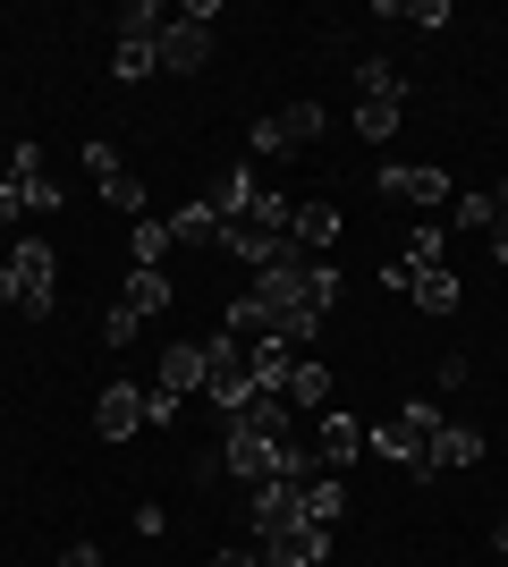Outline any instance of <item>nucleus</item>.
<instances>
[{"instance_id": "obj_1", "label": "nucleus", "mask_w": 508, "mask_h": 567, "mask_svg": "<svg viewBox=\"0 0 508 567\" xmlns=\"http://www.w3.org/2000/svg\"><path fill=\"white\" fill-rule=\"evenodd\" d=\"M449 424V415H440V399H407L398 406V415H390V424H364V450H382V457H398V466H424V450H433V432Z\"/></svg>"}, {"instance_id": "obj_2", "label": "nucleus", "mask_w": 508, "mask_h": 567, "mask_svg": "<svg viewBox=\"0 0 508 567\" xmlns=\"http://www.w3.org/2000/svg\"><path fill=\"white\" fill-rule=\"evenodd\" d=\"M246 517H255V543H271V534L305 525V492H297L289 474H271V483H255V492H246Z\"/></svg>"}, {"instance_id": "obj_3", "label": "nucleus", "mask_w": 508, "mask_h": 567, "mask_svg": "<svg viewBox=\"0 0 508 567\" xmlns=\"http://www.w3.org/2000/svg\"><path fill=\"white\" fill-rule=\"evenodd\" d=\"M9 271H18V313H34V322H51V246L43 237H18V255H9Z\"/></svg>"}, {"instance_id": "obj_4", "label": "nucleus", "mask_w": 508, "mask_h": 567, "mask_svg": "<svg viewBox=\"0 0 508 567\" xmlns=\"http://www.w3.org/2000/svg\"><path fill=\"white\" fill-rule=\"evenodd\" d=\"M484 432L475 424H440L433 432V450H424V466H415V483H433V474H466V466H484Z\"/></svg>"}, {"instance_id": "obj_5", "label": "nucleus", "mask_w": 508, "mask_h": 567, "mask_svg": "<svg viewBox=\"0 0 508 567\" xmlns=\"http://www.w3.org/2000/svg\"><path fill=\"white\" fill-rule=\"evenodd\" d=\"M382 195H398V204H415V213H433V204H449V169H433V162H382Z\"/></svg>"}, {"instance_id": "obj_6", "label": "nucleus", "mask_w": 508, "mask_h": 567, "mask_svg": "<svg viewBox=\"0 0 508 567\" xmlns=\"http://www.w3.org/2000/svg\"><path fill=\"white\" fill-rule=\"evenodd\" d=\"M255 559L263 567H331V525H289V534H271Z\"/></svg>"}, {"instance_id": "obj_7", "label": "nucleus", "mask_w": 508, "mask_h": 567, "mask_svg": "<svg viewBox=\"0 0 508 567\" xmlns=\"http://www.w3.org/2000/svg\"><path fill=\"white\" fill-rule=\"evenodd\" d=\"M94 432L102 441H136V432H145V390H136V381H111L94 399Z\"/></svg>"}, {"instance_id": "obj_8", "label": "nucleus", "mask_w": 508, "mask_h": 567, "mask_svg": "<svg viewBox=\"0 0 508 567\" xmlns=\"http://www.w3.org/2000/svg\"><path fill=\"white\" fill-rule=\"evenodd\" d=\"M204 60H212V25H195L187 9H178V18L162 25V69H169V76H195Z\"/></svg>"}, {"instance_id": "obj_9", "label": "nucleus", "mask_w": 508, "mask_h": 567, "mask_svg": "<svg viewBox=\"0 0 508 567\" xmlns=\"http://www.w3.org/2000/svg\"><path fill=\"white\" fill-rule=\"evenodd\" d=\"M314 457H322V474L356 466V457H364V424H356V415H339V406H322V424H314Z\"/></svg>"}, {"instance_id": "obj_10", "label": "nucleus", "mask_w": 508, "mask_h": 567, "mask_svg": "<svg viewBox=\"0 0 508 567\" xmlns=\"http://www.w3.org/2000/svg\"><path fill=\"white\" fill-rule=\"evenodd\" d=\"M220 466L255 492V483H271V441H263V432H246V424H229V432H220Z\"/></svg>"}, {"instance_id": "obj_11", "label": "nucleus", "mask_w": 508, "mask_h": 567, "mask_svg": "<svg viewBox=\"0 0 508 567\" xmlns=\"http://www.w3.org/2000/svg\"><path fill=\"white\" fill-rule=\"evenodd\" d=\"M145 390H153V399H169V406L187 399V390H204V348H195V339H178V348H162V373H153Z\"/></svg>"}, {"instance_id": "obj_12", "label": "nucleus", "mask_w": 508, "mask_h": 567, "mask_svg": "<svg viewBox=\"0 0 508 567\" xmlns=\"http://www.w3.org/2000/svg\"><path fill=\"white\" fill-rule=\"evenodd\" d=\"M220 246H229V255H238L246 271H271V262L289 255V237H271V229H255V220H229V229H220Z\"/></svg>"}, {"instance_id": "obj_13", "label": "nucleus", "mask_w": 508, "mask_h": 567, "mask_svg": "<svg viewBox=\"0 0 508 567\" xmlns=\"http://www.w3.org/2000/svg\"><path fill=\"white\" fill-rule=\"evenodd\" d=\"M229 424H246V432H263L271 450H280V441H297V415H289V399H271V390H255V399H246L238 415H229Z\"/></svg>"}, {"instance_id": "obj_14", "label": "nucleus", "mask_w": 508, "mask_h": 567, "mask_svg": "<svg viewBox=\"0 0 508 567\" xmlns=\"http://www.w3.org/2000/svg\"><path fill=\"white\" fill-rule=\"evenodd\" d=\"M127 255H136V271H169V255H178V237H169V220H162V213L127 220Z\"/></svg>"}, {"instance_id": "obj_15", "label": "nucleus", "mask_w": 508, "mask_h": 567, "mask_svg": "<svg viewBox=\"0 0 508 567\" xmlns=\"http://www.w3.org/2000/svg\"><path fill=\"white\" fill-rule=\"evenodd\" d=\"M246 373H255V390H271V399H280V390H289V373H297V348L255 339V348H246Z\"/></svg>"}, {"instance_id": "obj_16", "label": "nucleus", "mask_w": 508, "mask_h": 567, "mask_svg": "<svg viewBox=\"0 0 508 567\" xmlns=\"http://www.w3.org/2000/svg\"><path fill=\"white\" fill-rule=\"evenodd\" d=\"M136 322H153V313H169L178 306V288H169V271H127V297H120Z\"/></svg>"}, {"instance_id": "obj_17", "label": "nucleus", "mask_w": 508, "mask_h": 567, "mask_svg": "<svg viewBox=\"0 0 508 567\" xmlns=\"http://www.w3.org/2000/svg\"><path fill=\"white\" fill-rule=\"evenodd\" d=\"M339 229H348V220H339V204H297V246H305V255H331L339 246Z\"/></svg>"}, {"instance_id": "obj_18", "label": "nucleus", "mask_w": 508, "mask_h": 567, "mask_svg": "<svg viewBox=\"0 0 508 567\" xmlns=\"http://www.w3.org/2000/svg\"><path fill=\"white\" fill-rule=\"evenodd\" d=\"M398 118H407V102H398V94H364L356 102V136L364 144H390V136H398Z\"/></svg>"}, {"instance_id": "obj_19", "label": "nucleus", "mask_w": 508, "mask_h": 567, "mask_svg": "<svg viewBox=\"0 0 508 567\" xmlns=\"http://www.w3.org/2000/svg\"><path fill=\"white\" fill-rule=\"evenodd\" d=\"M255 195H263V187H255V169H229V178H220V187L204 195V204H212V213H220V229H229V220H246V213H255Z\"/></svg>"}, {"instance_id": "obj_20", "label": "nucleus", "mask_w": 508, "mask_h": 567, "mask_svg": "<svg viewBox=\"0 0 508 567\" xmlns=\"http://www.w3.org/2000/svg\"><path fill=\"white\" fill-rule=\"evenodd\" d=\"M271 118H280L289 153H297V144H322V136H331V111H322V102H289V111H271Z\"/></svg>"}, {"instance_id": "obj_21", "label": "nucleus", "mask_w": 508, "mask_h": 567, "mask_svg": "<svg viewBox=\"0 0 508 567\" xmlns=\"http://www.w3.org/2000/svg\"><path fill=\"white\" fill-rule=\"evenodd\" d=\"M280 399H289V415L322 406V399H331V364H305V355H297V373H289V390H280Z\"/></svg>"}, {"instance_id": "obj_22", "label": "nucleus", "mask_w": 508, "mask_h": 567, "mask_svg": "<svg viewBox=\"0 0 508 567\" xmlns=\"http://www.w3.org/2000/svg\"><path fill=\"white\" fill-rule=\"evenodd\" d=\"M373 18H390V25H449V0H373Z\"/></svg>"}, {"instance_id": "obj_23", "label": "nucleus", "mask_w": 508, "mask_h": 567, "mask_svg": "<svg viewBox=\"0 0 508 567\" xmlns=\"http://www.w3.org/2000/svg\"><path fill=\"white\" fill-rule=\"evenodd\" d=\"M458 297H466V288H458V271H449V262H433V271L415 280V306H424V313H458Z\"/></svg>"}, {"instance_id": "obj_24", "label": "nucleus", "mask_w": 508, "mask_h": 567, "mask_svg": "<svg viewBox=\"0 0 508 567\" xmlns=\"http://www.w3.org/2000/svg\"><path fill=\"white\" fill-rule=\"evenodd\" d=\"M162 25H169L162 0H127L120 9V43H162Z\"/></svg>"}, {"instance_id": "obj_25", "label": "nucleus", "mask_w": 508, "mask_h": 567, "mask_svg": "<svg viewBox=\"0 0 508 567\" xmlns=\"http://www.w3.org/2000/svg\"><path fill=\"white\" fill-rule=\"evenodd\" d=\"M169 237L178 246H220V213L212 204H187V213H169Z\"/></svg>"}, {"instance_id": "obj_26", "label": "nucleus", "mask_w": 508, "mask_h": 567, "mask_svg": "<svg viewBox=\"0 0 508 567\" xmlns=\"http://www.w3.org/2000/svg\"><path fill=\"white\" fill-rule=\"evenodd\" d=\"M339 508H348V483H339V474H314V483H305V525H339Z\"/></svg>"}, {"instance_id": "obj_27", "label": "nucleus", "mask_w": 508, "mask_h": 567, "mask_svg": "<svg viewBox=\"0 0 508 567\" xmlns=\"http://www.w3.org/2000/svg\"><path fill=\"white\" fill-rule=\"evenodd\" d=\"M102 204H111V213H127V220H145L153 204H145V178H136V169H111V178H102Z\"/></svg>"}, {"instance_id": "obj_28", "label": "nucleus", "mask_w": 508, "mask_h": 567, "mask_svg": "<svg viewBox=\"0 0 508 567\" xmlns=\"http://www.w3.org/2000/svg\"><path fill=\"white\" fill-rule=\"evenodd\" d=\"M162 69V43H120L111 51V76H120V85H136V76H153Z\"/></svg>"}, {"instance_id": "obj_29", "label": "nucleus", "mask_w": 508, "mask_h": 567, "mask_svg": "<svg viewBox=\"0 0 508 567\" xmlns=\"http://www.w3.org/2000/svg\"><path fill=\"white\" fill-rule=\"evenodd\" d=\"M440 246H449V229H407V246H398V255H407L415 271H433V262H440Z\"/></svg>"}, {"instance_id": "obj_30", "label": "nucleus", "mask_w": 508, "mask_h": 567, "mask_svg": "<svg viewBox=\"0 0 508 567\" xmlns=\"http://www.w3.org/2000/svg\"><path fill=\"white\" fill-rule=\"evenodd\" d=\"M415 280H424V271H415L407 255H382V288L390 297H415Z\"/></svg>"}, {"instance_id": "obj_31", "label": "nucleus", "mask_w": 508, "mask_h": 567, "mask_svg": "<svg viewBox=\"0 0 508 567\" xmlns=\"http://www.w3.org/2000/svg\"><path fill=\"white\" fill-rule=\"evenodd\" d=\"M356 94H398V76H390V60H356Z\"/></svg>"}, {"instance_id": "obj_32", "label": "nucleus", "mask_w": 508, "mask_h": 567, "mask_svg": "<svg viewBox=\"0 0 508 567\" xmlns=\"http://www.w3.org/2000/svg\"><path fill=\"white\" fill-rule=\"evenodd\" d=\"M491 220H500L491 195H458V229H491Z\"/></svg>"}, {"instance_id": "obj_33", "label": "nucleus", "mask_w": 508, "mask_h": 567, "mask_svg": "<svg viewBox=\"0 0 508 567\" xmlns=\"http://www.w3.org/2000/svg\"><path fill=\"white\" fill-rule=\"evenodd\" d=\"M136 331H145V322H136V313H127V306H111V313H102V339H111V348H127V339H136Z\"/></svg>"}, {"instance_id": "obj_34", "label": "nucleus", "mask_w": 508, "mask_h": 567, "mask_svg": "<svg viewBox=\"0 0 508 567\" xmlns=\"http://www.w3.org/2000/svg\"><path fill=\"white\" fill-rule=\"evenodd\" d=\"M466 373H475L466 355H440V364H433V390H466Z\"/></svg>"}, {"instance_id": "obj_35", "label": "nucleus", "mask_w": 508, "mask_h": 567, "mask_svg": "<svg viewBox=\"0 0 508 567\" xmlns=\"http://www.w3.org/2000/svg\"><path fill=\"white\" fill-rule=\"evenodd\" d=\"M85 169H94V187H102V178H111V169H120V153H111V144L94 136V144H85Z\"/></svg>"}, {"instance_id": "obj_36", "label": "nucleus", "mask_w": 508, "mask_h": 567, "mask_svg": "<svg viewBox=\"0 0 508 567\" xmlns=\"http://www.w3.org/2000/svg\"><path fill=\"white\" fill-rule=\"evenodd\" d=\"M9 220H25V195H18V178H0V229Z\"/></svg>"}, {"instance_id": "obj_37", "label": "nucleus", "mask_w": 508, "mask_h": 567, "mask_svg": "<svg viewBox=\"0 0 508 567\" xmlns=\"http://www.w3.org/2000/svg\"><path fill=\"white\" fill-rule=\"evenodd\" d=\"M60 567H102V550L94 543H69V550H60Z\"/></svg>"}, {"instance_id": "obj_38", "label": "nucleus", "mask_w": 508, "mask_h": 567, "mask_svg": "<svg viewBox=\"0 0 508 567\" xmlns=\"http://www.w3.org/2000/svg\"><path fill=\"white\" fill-rule=\"evenodd\" d=\"M212 567H263V559H255L246 543H229V550H212Z\"/></svg>"}, {"instance_id": "obj_39", "label": "nucleus", "mask_w": 508, "mask_h": 567, "mask_svg": "<svg viewBox=\"0 0 508 567\" xmlns=\"http://www.w3.org/2000/svg\"><path fill=\"white\" fill-rule=\"evenodd\" d=\"M491 262H508V213L491 220Z\"/></svg>"}, {"instance_id": "obj_40", "label": "nucleus", "mask_w": 508, "mask_h": 567, "mask_svg": "<svg viewBox=\"0 0 508 567\" xmlns=\"http://www.w3.org/2000/svg\"><path fill=\"white\" fill-rule=\"evenodd\" d=\"M0 306H18V271L9 262H0Z\"/></svg>"}, {"instance_id": "obj_41", "label": "nucleus", "mask_w": 508, "mask_h": 567, "mask_svg": "<svg viewBox=\"0 0 508 567\" xmlns=\"http://www.w3.org/2000/svg\"><path fill=\"white\" fill-rule=\"evenodd\" d=\"M491 550H508V517H500V525H491Z\"/></svg>"}, {"instance_id": "obj_42", "label": "nucleus", "mask_w": 508, "mask_h": 567, "mask_svg": "<svg viewBox=\"0 0 508 567\" xmlns=\"http://www.w3.org/2000/svg\"><path fill=\"white\" fill-rule=\"evenodd\" d=\"M491 204H500V213H508V178H500V187H491Z\"/></svg>"}]
</instances>
